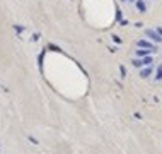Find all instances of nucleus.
<instances>
[{
    "label": "nucleus",
    "instance_id": "f257e3e1",
    "mask_svg": "<svg viewBox=\"0 0 162 154\" xmlns=\"http://www.w3.org/2000/svg\"><path fill=\"white\" fill-rule=\"evenodd\" d=\"M145 36L150 38V39H153L155 43H160L162 41V36L157 33V29H147V31H145Z\"/></svg>",
    "mask_w": 162,
    "mask_h": 154
},
{
    "label": "nucleus",
    "instance_id": "f03ea898",
    "mask_svg": "<svg viewBox=\"0 0 162 154\" xmlns=\"http://www.w3.org/2000/svg\"><path fill=\"white\" fill-rule=\"evenodd\" d=\"M140 48H149V50H155V46H153L152 43L149 41V39H138V43H136Z\"/></svg>",
    "mask_w": 162,
    "mask_h": 154
},
{
    "label": "nucleus",
    "instance_id": "7ed1b4c3",
    "mask_svg": "<svg viewBox=\"0 0 162 154\" xmlns=\"http://www.w3.org/2000/svg\"><path fill=\"white\" fill-rule=\"evenodd\" d=\"M150 51H153V50H149V48H142V50H136V55L143 58V57L150 55Z\"/></svg>",
    "mask_w": 162,
    "mask_h": 154
},
{
    "label": "nucleus",
    "instance_id": "20e7f679",
    "mask_svg": "<svg viewBox=\"0 0 162 154\" xmlns=\"http://www.w3.org/2000/svg\"><path fill=\"white\" fill-rule=\"evenodd\" d=\"M136 9H138L140 12H145V10H147V5H145L143 0H136Z\"/></svg>",
    "mask_w": 162,
    "mask_h": 154
},
{
    "label": "nucleus",
    "instance_id": "39448f33",
    "mask_svg": "<svg viewBox=\"0 0 162 154\" xmlns=\"http://www.w3.org/2000/svg\"><path fill=\"white\" fill-rule=\"evenodd\" d=\"M150 74H152V68H150V67L142 68V70H140V77H143V79H145V77H149Z\"/></svg>",
    "mask_w": 162,
    "mask_h": 154
},
{
    "label": "nucleus",
    "instance_id": "423d86ee",
    "mask_svg": "<svg viewBox=\"0 0 162 154\" xmlns=\"http://www.w3.org/2000/svg\"><path fill=\"white\" fill-rule=\"evenodd\" d=\"M142 64H143V65H150V64H152V57H150V55L143 57V58H142Z\"/></svg>",
    "mask_w": 162,
    "mask_h": 154
},
{
    "label": "nucleus",
    "instance_id": "0eeeda50",
    "mask_svg": "<svg viewBox=\"0 0 162 154\" xmlns=\"http://www.w3.org/2000/svg\"><path fill=\"white\" fill-rule=\"evenodd\" d=\"M155 79H157V81H160V79H162V65L159 67V70H157V77H155Z\"/></svg>",
    "mask_w": 162,
    "mask_h": 154
},
{
    "label": "nucleus",
    "instance_id": "6e6552de",
    "mask_svg": "<svg viewBox=\"0 0 162 154\" xmlns=\"http://www.w3.org/2000/svg\"><path fill=\"white\" fill-rule=\"evenodd\" d=\"M133 65H135V67H142V65H143V64H142V60L135 58V60H133Z\"/></svg>",
    "mask_w": 162,
    "mask_h": 154
},
{
    "label": "nucleus",
    "instance_id": "1a4fd4ad",
    "mask_svg": "<svg viewBox=\"0 0 162 154\" xmlns=\"http://www.w3.org/2000/svg\"><path fill=\"white\" fill-rule=\"evenodd\" d=\"M157 33H159V34H160V36H162V28H157Z\"/></svg>",
    "mask_w": 162,
    "mask_h": 154
},
{
    "label": "nucleus",
    "instance_id": "9d476101",
    "mask_svg": "<svg viewBox=\"0 0 162 154\" xmlns=\"http://www.w3.org/2000/svg\"><path fill=\"white\" fill-rule=\"evenodd\" d=\"M130 2H133V0H130Z\"/></svg>",
    "mask_w": 162,
    "mask_h": 154
}]
</instances>
